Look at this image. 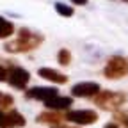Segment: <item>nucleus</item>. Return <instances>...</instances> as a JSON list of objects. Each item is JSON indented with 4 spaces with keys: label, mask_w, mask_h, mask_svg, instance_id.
<instances>
[{
    "label": "nucleus",
    "mask_w": 128,
    "mask_h": 128,
    "mask_svg": "<svg viewBox=\"0 0 128 128\" xmlns=\"http://www.w3.org/2000/svg\"><path fill=\"white\" fill-rule=\"evenodd\" d=\"M128 73V60L123 57H112L105 68V75L110 78H119Z\"/></svg>",
    "instance_id": "f257e3e1"
},
{
    "label": "nucleus",
    "mask_w": 128,
    "mask_h": 128,
    "mask_svg": "<svg viewBox=\"0 0 128 128\" xmlns=\"http://www.w3.org/2000/svg\"><path fill=\"white\" fill-rule=\"evenodd\" d=\"M66 119L73 121L76 124H89V123H94L98 119V116H96V112H92V110H73L66 116Z\"/></svg>",
    "instance_id": "f03ea898"
},
{
    "label": "nucleus",
    "mask_w": 128,
    "mask_h": 128,
    "mask_svg": "<svg viewBox=\"0 0 128 128\" xmlns=\"http://www.w3.org/2000/svg\"><path fill=\"white\" fill-rule=\"evenodd\" d=\"M28 78H30V75L23 68H12L11 73H9V84L14 86V87H18V89H22L28 82Z\"/></svg>",
    "instance_id": "7ed1b4c3"
},
{
    "label": "nucleus",
    "mask_w": 128,
    "mask_h": 128,
    "mask_svg": "<svg viewBox=\"0 0 128 128\" xmlns=\"http://www.w3.org/2000/svg\"><path fill=\"white\" fill-rule=\"evenodd\" d=\"M28 98H36V100H50L54 96H57V89L55 87H34V89H28L27 91Z\"/></svg>",
    "instance_id": "20e7f679"
},
{
    "label": "nucleus",
    "mask_w": 128,
    "mask_h": 128,
    "mask_svg": "<svg viewBox=\"0 0 128 128\" xmlns=\"http://www.w3.org/2000/svg\"><path fill=\"white\" fill-rule=\"evenodd\" d=\"M100 91V86L98 84H94V82H82V84H76L71 92L75 96H92Z\"/></svg>",
    "instance_id": "39448f33"
},
{
    "label": "nucleus",
    "mask_w": 128,
    "mask_h": 128,
    "mask_svg": "<svg viewBox=\"0 0 128 128\" xmlns=\"http://www.w3.org/2000/svg\"><path fill=\"white\" fill-rule=\"evenodd\" d=\"M44 105H46L48 108H55V110H59V108H66V107L71 105V98H64V96H54V98L46 100Z\"/></svg>",
    "instance_id": "423d86ee"
},
{
    "label": "nucleus",
    "mask_w": 128,
    "mask_h": 128,
    "mask_svg": "<svg viewBox=\"0 0 128 128\" xmlns=\"http://www.w3.org/2000/svg\"><path fill=\"white\" fill-rule=\"evenodd\" d=\"M39 75H41L43 78H46V80L57 82V84H64V82H66V76L60 75V73L55 71V70H50V68H41V70H39Z\"/></svg>",
    "instance_id": "0eeeda50"
},
{
    "label": "nucleus",
    "mask_w": 128,
    "mask_h": 128,
    "mask_svg": "<svg viewBox=\"0 0 128 128\" xmlns=\"http://www.w3.org/2000/svg\"><path fill=\"white\" fill-rule=\"evenodd\" d=\"M23 124H25L23 116H20L16 110L7 112V126H23Z\"/></svg>",
    "instance_id": "6e6552de"
},
{
    "label": "nucleus",
    "mask_w": 128,
    "mask_h": 128,
    "mask_svg": "<svg viewBox=\"0 0 128 128\" xmlns=\"http://www.w3.org/2000/svg\"><path fill=\"white\" fill-rule=\"evenodd\" d=\"M11 34H12V25L0 16V38H7Z\"/></svg>",
    "instance_id": "1a4fd4ad"
},
{
    "label": "nucleus",
    "mask_w": 128,
    "mask_h": 128,
    "mask_svg": "<svg viewBox=\"0 0 128 128\" xmlns=\"http://www.w3.org/2000/svg\"><path fill=\"white\" fill-rule=\"evenodd\" d=\"M55 9H57V12L62 14V16H71V14H73V9L68 7V6H64V4H57Z\"/></svg>",
    "instance_id": "9d476101"
},
{
    "label": "nucleus",
    "mask_w": 128,
    "mask_h": 128,
    "mask_svg": "<svg viewBox=\"0 0 128 128\" xmlns=\"http://www.w3.org/2000/svg\"><path fill=\"white\" fill-rule=\"evenodd\" d=\"M59 62L62 64V66L70 62V52H68V50H60V52H59Z\"/></svg>",
    "instance_id": "9b49d317"
},
{
    "label": "nucleus",
    "mask_w": 128,
    "mask_h": 128,
    "mask_svg": "<svg viewBox=\"0 0 128 128\" xmlns=\"http://www.w3.org/2000/svg\"><path fill=\"white\" fill-rule=\"evenodd\" d=\"M0 126H7V114L0 110Z\"/></svg>",
    "instance_id": "f8f14e48"
},
{
    "label": "nucleus",
    "mask_w": 128,
    "mask_h": 128,
    "mask_svg": "<svg viewBox=\"0 0 128 128\" xmlns=\"http://www.w3.org/2000/svg\"><path fill=\"white\" fill-rule=\"evenodd\" d=\"M6 78H7V71H6V68L0 66V80H6Z\"/></svg>",
    "instance_id": "ddd939ff"
},
{
    "label": "nucleus",
    "mask_w": 128,
    "mask_h": 128,
    "mask_svg": "<svg viewBox=\"0 0 128 128\" xmlns=\"http://www.w3.org/2000/svg\"><path fill=\"white\" fill-rule=\"evenodd\" d=\"M75 4H78V6H84V4H87V0H73Z\"/></svg>",
    "instance_id": "4468645a"
},
{
    "label": "nucleus",
    "mask_w": 128,
    "mask_h": 128,
    "mask_svg": "<svg viewBox=\"0 0 128 128\" xmlns=\"http://www.w3.org/2000/svg\"><path fill=\"white\" fill-rule=\"evenodd\" d=\"M105 128H116V126H114V124H107Z\"/></svg>",
    "instance_id": "2eb2a0df"
},
{
    "label": "nucleus",
    "mask_w": 128,
    "mask_h": 128,
    "mask_svg": "<svg viewBox=\"0 0 128 128\" xmlns=\"http://www.w3.org/2000/svg\"><path fill=\"white\" fill-rule=\"evenodd\" d=\"M126 126H128V119H126Z\"/></svg>",
    "instance_id": "dca6fc26"
}]
</instances>
